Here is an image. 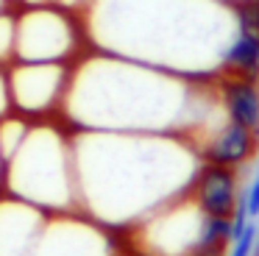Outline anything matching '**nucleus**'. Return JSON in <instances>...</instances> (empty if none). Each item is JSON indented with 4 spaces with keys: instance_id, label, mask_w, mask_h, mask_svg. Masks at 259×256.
Wrapping results in <instances>:
<instances>
[{
    "instance_id": "obj_4",
    "label": "nucleus",
    "mask_w": 259,
    "mask_h": 256,
    "mask_svg": "<svg viewBox=\"0 0 259 256\" xmlns=\"http://www.w3.org/2000/svg\"><path fill=\"white\" fill-rule=\"evenodd\" d=\"M218 89L229 120L259 134V83L253 78L218 75Z\"/></svg>"
},
{
    "instance_id": "obj_13",
    "label": "nucleus",
    "mask_w": 259,
    "mask_h": 256,
    "mask_svg": "<svg viewBox=\"0 0 259 256\" xmlns=\"http://www.w3.org/2000/svg\"><path fill=\"white\" fill-rule=\"evenodd\" d=\"M3 9H6V0H0V14H3Z\"/></svg>"
},
{
    "instance_id": "obj_3",
    "label": "nucleus",
    "mask_w": 259,
    "mask_h": 256,
    "mask_svg": "<svg viewBox=\"0 0 259 256\" xmlns=\"http://www.w3.org/2000/svg\"><path fill=\"white\" fill-rule=\"evenodd\" d=\"M20 42H23V50L28 48L34 59H48V56H62L67 45H73V31L62 17L39 11V14H31L28 20H23Z\"/></svg>"
},
{
    "instance_id": "obj_8",
    "label": "nucleus",
    "mask_w": 259,
    "mask_h": 256,
    "mask_svg": "<svg viewBox=\"0 0 259 256\" xmlns=\"http://www.w3.org/2000/svg\"><path fill=\"white\" fill-rule=\"evenodd\" d=\"M12 45H14V22L12 17L0 14V59H6L12 53Z\"/></svg>"
},
{
    "instance_id": "obj_5",
    "label": "nucleus",
    "mask_w": 259,
    "mask_h": 256,
    "mask_svg": "<svg viewBox=\"0 0 259 256\" xmlns=\"http://www.w3.org/2000/svg\"><path fill=\"white\" fill-rule=\"evenodd\" d=\"M223 75H240V78L259 81V39L256 36L237 31L234 42L229 45V53H226Z\"/></svg>"
},
{
    "instance_id": "obj_12",
    "label": "nucleus",
    "mask_w": 259,
    "mask_h": 256,
    "mask_svg": "<svg viewBox=\"0 0 259 256\" xmlns=\"http://www.w3.org/2000/svg\"><path fill=\"white\" fill-rule=\"evenodd\" d=\"M25 3H31V6H39V3H45V0H25Z\"/></svg>"
},
{
    "instance_id": "obj_15",
    "label": "nucleus",
    "mask_w": 259,
    "mask_h": 256,
    "mask_svg": "<svg viewBox=\"0 0 259 256\" xmlns=\"http://www.w3.org/2000/svg\"><path fill=\"white\" fill-rule=\"evenodd\" d=\"M229 3H240V0H229Z\"/></svg>"
},
{
    "instance_id": "obj_7",
    "label": "nucleus",
    "mask_w": 259,
    "mask_h": 256,
    "mask_svg": "<svg viewBox=\"0 0 259 256\" xmlns=\"http://www.w3.org/2000/svg\"><path fill=\"white\" fill-rule=\"evenodd\" d=\"M253 248H256V226H253V223H248V226L242 228L240 237L231 242L229 256H251Z\"/></svg>"
},
{
    "instance_id": "obj_10",
    "label": "nucleus",
    "mask_w": 259,
    "mask_h": 256,
    "mask_svg": "<svg viewBox=\"0 0 259 256\" xmlns=\"http://www.w3.org/2000/svg\"><path fill=\"white\" fill-rule=\"evenodd\" d=\"M6 106V81H3V75H0V109Z\"/></svg>"
},
{
    "instance_id": "obj_6",
    "label": "nucleus",
    "mask_w": 259,
    "mask_h": 256,
    "mask_svg": "<svg viewBox=\"0 0 259 256\" xmlns=\"http://www.w3.org/2000/svg\"><path fill=\"white\" fill-rule=\"evenodd\" d=\"M237 11V28L242 33H251L259 39V0H240L234 3Z\"/></svg>"
},
{
    "instance_id": "obj_9",
    "label": "nucleus",
    "mask_w": 259,
    "mask_h": 256,
    "mask_svg": "<svg viewBox=\"0 0 259 256\" xmlns=\"http://www.w3.org/2000/svg\"><path fill=\"white\" fill-rule=\"evenodd\" d=\"M245 211H248V217H259V173H256V178H253V184H251V189H248V195H245Z\"/></svg>"
},
{
    "instance_id": "obj_1",
    "label": "nucleus",
    "mask_w": 259,
    "mask_h": 256,
    "mask_svg": "<svg viewBox=\"0 0 259 256\" xmlns=\"http://www.w3.org/2000/svg\"><path fill=\"white\" fill-rule=\"evenodd\" d=\"M192 198L209 217H226V220H231L237 209L245 203V198H240V178L234 167L209 164V161L198 170L192 181Z\"/></svg>"
},
{
    "instance_id": "obj_14",
    "label": "nucleus",
    "mask_w": 259,
    "mask_h": 256,
    "mask_svg": "<svg viewBox=\"0 0 259 256\" xmlns=\"http://www.w3.org/2000/svg\"><path fill=\"white\" fill-rule=\"evenodd\" d=\"M253 250H256V256H259V242H256V248H253Z\"/></svg>"
},
{
    "instance_id": "obj_2",
    "label": "nucleus",
    "mask_w": 259,
    "mask_h": 256,
    "mask_svg": "<svg viewBox=\"0 0 259 256\" xmlns=\"http://www.w3.org/2000/svg\"><path fill=\"white\" fill-rule=\"evenodd\" d=\"M256 148H259V134H253V131H248V128L229 120L220 131H214L198 148V153L209 164H223V167L240 170L242 164H248L256 156Z\"/></svg>"
},
{
    "instance_id": "obj_11",
    "label": "nucleus",
    "mask_w": 259,
    "mask_h": 256,
    "mask_svg": "<svg viewBox=\"0 0 259 256\" xmlns=\"http://www.w3.org/2000/svg\"><path fill=\"white\" fill-rule=\"evenodd\" d=\"M62 3H64V6H73V9H75V6H84L87 0H62Z\"/></svg>"
}]
</instances>
